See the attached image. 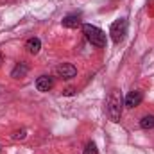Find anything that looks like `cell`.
Segmentation results:
<instances>
[{
  "label": "cell",
  "instance_id": "13",
  "mask_svg": "<svg viewBox=\"0 0 154 154\" xmlns=\"http://www.w3.org/2000/svg\"><path fill=\"white\" fill-rule=\"evenodd\" d=\"M0 63H2V54H0Z\"/></svg>",
  "mask_w": 154,
  "mask_h": 154
},
{
  "label": "cell",
  "instance_id": "5",
  "mask_svg": "<svg viewBox=\"0 0 154 154\" xmlns=\"http://www.w3.org/2000/svg\"><path fill=\"white\" fill-rule=\"evenodd\" d=\"M142 100H143V93L136 90V91H129L127 93V97L124 99V104L127 108H136V106H140Z\"/></svg>",
  "mask_w": 154,
  "mask_h": 154
},
{
  "label": "cell",
  "instance_id": "12",
  "mask_svg": "<svg viewBox=\"0 0 154 154\" xmlns=\"http://www.w3.org/2000/svg\"><path fill=\"white\" fill-rule=\"evenodd\" d=\"M14 138H16V140H18V138H20V140H22V138H25V129H22V131L14 133Z\"/></svg>",
  "mask_w": 154,
  "mask_h": 154
},
{
  "label": "cell",
  "instance_id": "1",
  "mask_svg": "<svg viewBox=\"0 0 154 154\" xmlns=\"http://www.w3.org/2000/svg\"><path fill=\"white\" fill-rule=\"evenodd\" d=\"M106 109H108V116L111 122H120L122 118V108H124V99L122 93L118 90H111L108 95V102H106Z\"/></svg>",
  "mask_w": 154,
  "mask_h": 154
},
{
  "label": "cell",
  "instance_id": "3",
  "mask_svg": "<svg viewBox=\"0 0 154 154\" xmlns=\"http://www.w3.org/2000/svg\"><path fill=\"white\" fill-rule=\"evenodd\" d=\"M109 34H111V39H113L115 45L122 43L125 39V34H127V20L125 18H118L116 22H113L111 27H109Z\"/></svg>",
  "mask_w": 154,
  "mask_h": 154
},
{
  "label": "cell",
  "instance_id": "10",
  "mask_svg": "<svg viewBox=\"0 0 154 154\" xmlns=\"http://www.w3.org/2000/svg\"><path fill=\"white\" fill-rule=\"evenodd\" d=\"M140 127L142 129H152L154 127V116L152 115H145L140 120Z\"/></svg>",
  "mask_w": 154,
  "mask_h": 154
},
{
  "label": "cell",
  "instance_id": "6",
  "mask_svg": "<svg viewBox=\"0 0 154 154\" xmlns=\"http://www.w3.org/2000/svg\"><path fill=\"white\" fill-rule=\"evenodd\" d=\"M52 86H54V79L50 75H41L36 79V88H38V91H48V90H52Z\"/></svg>",
  "mask_w": 154,
  "mask_h": 154
},
{
  "label": "cell",
  "instance_id": "2",
  "mask_svg": "<svg viewBox=\"0 0 154 154\" xmlns=\"http://www.w3.org/2000/svg\"><path fill=\"white\" fill-rule=\"evenodd\" d=\"M82 32H84L86 39H88L93 47H99V48L106 47V34H104V31H100L99 27H95V25H91V23H84V25H82Z\"/></svg>",
  "mask_w": 154,
  "mask_h": 154
},
{
  "label": "cell",
  "instance_id": "7",
  "mask_svg": "<svg viewBox=\"0 0 154 154\" xmlns=\"http://www.w3.org/2000/svg\"><path fill=\"white\" fill-rule=\"evenodd\" d=\"M63 27H66V29H75L81 25V16L79 14H68V16H65L63 18Z\"/></svg>",
  "mask_w": 154,
  "mask_h": 154
},
{
  "label": "cell",
  "instance_id": "11",
  "mask_svg": "<svg viewBox=\"0 0 154 154\" xmlns=\"http://www.w3.org/2000/svg\"><path fill=\"white\" fill-rule=\"evenodd\" d=\"M82 154H99V149H97V145H95L93 142H90V143L86 145V149H84Z\"/></svg>",
  "mask_w": 154,
  "mask_h": 154
},
{
  "label": "cell",
  "instance_id": "9",
  "mask_svg": "<svg viewBox=\"0 0 154 154\" xmlns=\"http://www.w3.org/2000/svg\"><path fill=\"white\" fill-rule=\"evenodd\" d=\"M27 72H29V68H27V65H25V63H18V65L14 66V70L11 72V75H13V77H16V79H18V77H25V74H27Z\"/></svg>",
  "mask_w": 154,
  "mask_h": 154
},
{
  "label": "cell",
  "instance_id": "8",
  "mask_svg": "<svg viewBox=\"0 0 154 154\" xmlns=\"http://www.w3.org/2000/svg\"><path fill=\"white\" fill-rule=\"evenodd\" d=\"M39 48H41V41L38 38H29L25 41V50L29 52V54H32V56H36L39 52Z\"/></svg>",
  "mask_w": 154,
  "mask_h": 154
},
{
  "label": "cell",
  "instance_id": "4",
  "mask_svg": "<svg viewBox=\"0 0 154 154\" xmlns=\"http://www.w3.org/2000/svg\"><path fill=\"white\" fill-rule=\"evenodd\" d=\"M56 74L61 79H72V77L77 75V68L74 65H70V63H63V65H59L56 68Z\"/></svg>",
  "mask_w": 154,
  "mask_h": 154
}]
</instances>
